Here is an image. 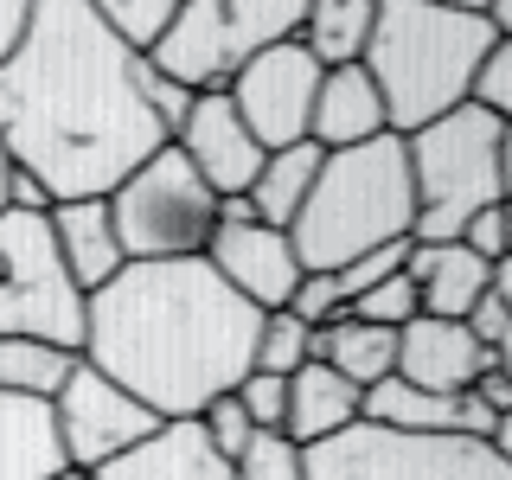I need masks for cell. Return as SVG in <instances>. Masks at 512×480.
Returning a JSON list of instances; mask_svg holds the SVG:
<instances>
[{"label": "cell", "mask_w": 512, "mask_h": 480, "mask_svg": "<svg viewBox=\"0 0 512 480\" xmlns=\"http://www.w3.org/2000/svg\"><path fill=\"white\" fill-rule=\"evenodd\" d=\"M372 26H378V0H314L301 13L295 39L308 45V58L320 71H340V64H365Z\"/></svg>", "instance_id": "cell-23"}, {"label": "cell", "mask_w": 512, "mask_h": 480, "mask_svg": "<svg viewBox=\"0 0 512 480\" xmlns=\"http://www.w3.org/2000/svg\"><path fill=\"white\" fill-rule=\"evenodd\" d=\"M404 263H410V244H384V250H372V256H359V263H346V269H340V295H346V308L365 295V288L404 276Z\"/></svg>", "instance_id": "cell-35"}, {"label": "cell", "mask_w": 512, "mask_h": 480, "mask_svg": "<svg viewBox=\"0 0 512 480\" xmlns=\"http://www.w3.org/2000/svg\"><path fill=\"white\" fill-rule=\"evenodd\" d=\"M410 231H416V186L404 135H378L365 148H340L320 160V180L288 224V244H295L301 276L308 269L340 276L346 263L384 244H410Z\"/></svg>", "instance_id": "cell-4"}, {"label": "cell", "mask_w": 512, "mask_h": 480, "mask_svg": "<svg viewBox=\"0 0 512 480\" xmlns=\"http://www.w3.org/2000/svg\"><path fill=\"white\" fill-rule=\"evenodd\" d=\"M90 480H237V468L205 442L199 416H180V423H160L128 455H116L109 468H96Z\"/></svg>", "instance_id": "cell-16"}, {"label": "cell", "mask_w": 512, "mask_h": 480, "mask_svg": "<svg viewBox=\"0 0 512 480\" xmlns=\"http://www.w3.org/2000/svg\"><path fill=\"white\" fill-rule=\"evenodd\" d=\"M173 13H180V0H103L96 20L109 26V39H116L122 52L154 58V45L173 32Z\"/></svg>", "instance_id": "cell-26"}, {"label": "cell", "mask_w": 512, "mask_h": 480, "mask_svg": "<svg viewBox=\"0 0 512 480\" xmlns=\"http://www.w3.org/2000/svg\"><path fill=\"white\" fill-rule=\"evenodd\" d=\"M487 448H493V455H500L506 468H512V410L500 416V423H493V436H487Z\"/></svg>", "instance_id": "cell-40"}, {"label": "cell", "mask_w": 512, "mask_h": 480, "mask_svg": "<svg viewBox=\"0 0 512 480\" xmlns=\"http://www.w3.org/2000/svg\"><path fill=\"white\" fill-rule=\"evenodd\" d=\"M288 314L308 320V327H333V320L346 314V295H340V276H320V269H308V276L295 282V295H288Z\"/></svg>", "instance_id": "cell-32"}, {"label": "cell", "mask_w": 512, "mask_h": 480, "mask_svg": "<svg viewBox=\"0 0 512 480\" xmlns=\"http://www.w3.org/2000/svg\"><path fill=\"white\" fill-rule=\"evenodd\" d=\"M45 224H52V244L64 256V276L84 288V301L128 269L116 218H109V199H64V205L45 212Z\"/></svg>", "instance_id": "cell-15"}, {"label": "cell", "mask_w": 512, "mask_h": 480, "mask_svg": "<svg viewBox=\"0 0 512 480\" xmlns=\"http://www.w3.org/2000/svg\"><path fill=\"white\" fill-rule=\"evenodd\" d=\"M26 26H32V0H0V64L20 52Z\"/></svg>", "instance_id": "cell-38"}, {"label": "cell", "mask_w": 512, "mask_h": 480, "mask_svg": "<svg viewBox=\"0 0 512 480\" xmlns=\"http://www.w3.org/2000/svg\"><path fill=\"white\" fill-rule=\"evenodd\" d=\"M77 352L64 346H45V340H20V333H0V391L13 397H52L64 391V378H71Z\"/></svg>", "instance_id": "cell-25"}, {"label": "cell", "mask_w": 512, "mask_h": 480, "mask_svg": "<svg viewBox=\"0 0 512 480\" xmlns=\"http://www.w3.org/2000/svg\"><path fill=\"white\" fill-rule=\"evenodd\" d=\"M404 154H410V186H416L410 244H455L474 212L506 199V128L474 103L404 135Z\"/></svg>", "instance_id": "cell-5"}, {"label": "cell", "mask_w": 512, "mask_h": 480, "mask_svg": "<svg viewBox=\"0 0 512 480\" xmlns=\"http://www.w3.org/2000/svg\"><path fill=\"white\" fill-rule=\"evenodd\" d=\"M0 148L52 205L109 199L167 148L141 96V58L109 39L90 0H32L20 52L0 64Z\"/></svg>", "instance_id": "cell-1"}, {"label": "cell", "mask_w": 512, "mask_h": 480, "mask_svg": "<svg viewBox=\"0 0 512 480\" xmlns=\"http://www.w3.org/2000/svg\"><path fill=\"white\" fill-rule=\"evenodd\" d=\"M487 7H429V0H378V26L365 45V71L384 96L391 135L442 122L468 103L480 58L493 52Z\"/></svg>", "instance_id": "cell-3"}, {"label": "cell", "mask_w": 512, "mask_h": 480, "mask_svg": "<svg viewBox=\"0 0 512 480\" xmlns=\"http://www.w3.org/2000/svg\"><path fill=\"white\" fill-rule=\"evenodd\" d=\"M199 429H205V442H212L218 455L231 461V468L256 448V423H250V410L237 404V391H231V397H212V404L199 410Z\"/></svg>", "instance_id": "cell-28"}, {"label": "cell", "mask_w": 512, "mask_h": 480, "mask_svg": "<svg viewBox=\"0 0 512 480\" xmlns=\"http://www.w3.org/2000/svg\"><path fill=\"white\" fill-rule=\"evenodd\" d=\"M487 295H493V301H506V308H512V256H500V263L487 269Z\"/></svg>", "instance_id": "cell-39"}, {"label": "cell", "mask_w": 512, "mask_h": 480, "mask_svg": "<svg viewBox=\"0 0 512 480\" xmlns=\"http://www.w3.org/2000/svg\"><path fill=\"white\" fill-rule=\"evenodd\" d=\"M84 288L64 276L52 224L32 212L0 218V333L84 352Z\"/></svg>", "instance_id": "cell-9"}, {"label": "cell", "mask_w": 512, "mask_h": 480, "mask_svg": "<svg viewBox=\"0 0 512 480\" xmlns=\"http://www.w3.org/2000/svg\"><path fill=\"white\" fill-rule=\"evenodd\" d=\"M468 103L487 109L500 128H512V39H493V52L480 58V71H474Z\"/></svg>", "instance_id": "cell-29"}, {"label": "cell", "mask_w": 512, "mask_h": 480, "mask_svg": "<svg viewBox=\"0 0 512 480\" xmlns=\"http://www.w3.org/2000/svg\"><path fill=\"white\" fill-rule=\"evenodd\" d=\"M404 276L416 282V301L436 320H468V308L487 295V263L461 244H410Z\"/></svg>", "instance_id": "cell-20"}, {"label": "cell", "mask_w": 512, "mask_h": 480, "mask_svg": "<svg viewBox=\"0 0 512 480\" xmlns=\"http://www.w3.org/2000/svg\"><path fill=\"white\" fill-rule=\"evenodd\" d=\"M359 410H365L359 384H346L333 365L308 359L295 378H288V423H282V436L295 442V448H314V442L352 429V423H359Z\"/></svg>", "instance_id": "cell-18"}, {"label": "cell", "mask_w": 512, "mask_h": 480, "mask_svg": "<svg viewBox=\"0 0 512 480\" xmlns=\"http://www.w3.org/2000/svg\"><path fill=\"white\" fill-rule=\"evenodd\" d=\"M320 160H327V148H314V141H295V148L263 154V173H256L250 192H244L256 224H276V231H288L295 212L308 205L314 180H320Z\"/></svg>", "instance_id": "cell-22"}, {"label": "cell", "mask_w": 512, "mask_h": 480, "mask_svg": "<svg viewBox=\"0 0 512 480\" xmlns=\"http://www.w3.org/2000/svg\"><path fill=\"white\" fill-rule=\"evenodd\" d=\"M461 327H468L474 340H480V346L493 352V346L506 340V327H512V308H506V301H493V295H480L474 308H468V320H461Z\"/></svg>", "instance_id": "cell-37"}, {"label": "cell", "mask_w": 512, "mask_h": 480, "mask_svg": "<svg viewBox=\"0 0 512 480\" xmlns=\"http://www.w3.org/2000/svg\"><path fill=\"white\" fill-rule=\"evenodd\" d=\"M487 20H493V32H500V39H512V0H506V7H487Z\"/></svg>", "instance_id": "cell-43"}, {"label": "cell", "mask_w": 512, "mask_h": 480, "mask_svg": "<svg viewBox=\"0 0 512 480\" xmlns=\"http://www.w3.org/2000/svg\"><path fill=\"white\" fill-rule=\"evenodd\" d=\"M109 218H116L128 263H186V256H205L218 231V192L167 141L109 192Z\"/></svg>", "instance_id": "cell-7"}, {"label": "cell", "mask_w": 512, "mask_h": 480, "mask_svg": "<svg viewBox=\"0 0 512 480\" xmlns=\"http://www.w3.org/2000/svg\"><path fill=\"white\" fill-rule=\"evenodd\" d=\"M141 96H148V109H154V122L167 128V141L180 135L186 128V116H192V103H199V96H192L186 84H173V77H160L148 58H141Z\"/></svg>", "instance_id": "cell-33"}, {"label": "cell", "mask_w": 512, "mask_h": 480, "mask_svg": "<svg viewBox=\"0 0 512 480\" xmlns=\"http://www.w3.org/2000/svg\"><path fill=\"white\" fill-rule=\"evenodd\" d=\"M237 404L250 410L256 436H282L288 423V378H269V372H250L244 384H237Z\"/></svg>", "instance_id": "cell-31"}, {"label": "cell", "mask_w": 512, "mask_h": 480, "mask_svg": "<svg viewBox=\"0 0 512 480\" xmlns=\"http://www.w3.org/2000/svg\"><path fill=\"white\" fill-rule=\"evenodd\" d=\"M263 314L218 282L205 256L186 263H128L84 308V352L160 423L199 416L212 397H231L256 365Z\"/></svg>", "instance_id": "cell-2"}, {"label": "cell", "mask_w": 512, "mask_h": 480, "mask_svg": "<svg viewBox=\"0 0 512 480\" xmlns=\"http://www.w3.org/2000/svg\"><path fill=\"white\" fill-rule=\"evenodd\" d=\"M493 372H500V378L512 384V327H506V340H500V346H493Z\"/></svg>", "instance_id": "cell-42"}, {"label": "cell", "mask_w": 512, "mask_h": 480, "mask_svg": "<svg viewBox=\"0 0 512 480\" xmlns=\"http://www.w3.org/2000/svg\"><path fill=\"white\" fill-rule=\"evenodd\" d=\"M461 250H474L480 263H500V256H512V218H506V199L500 205H487V212H474L468 224H461V237H455Z\"/></svg>", "instance_id": "cell-34"}, {"label": "cell", "mask_w": 512, "mask_h": 480, "mask_svg": "<svg viewBox=\"0 0 512 480\" xmlns=\"http://www.w3.org/2000/svg\"><path fill=\"white\" fill-rule=\"evenodd\" d=\"M52 423H58L71 474H96L116 455H128L135 442H148L160 429V416L148 404H135L116 378H103L90 359H77L71 378H64V391L52 397Z\"/></svg>", "instance_id": "cell-10"}, {"label": "cell", "mask_w": 512, "mask_h": 480, "mask_svg": "<svg viewBox=\"0 0 512 480\" xmlns=\"http://www.w3.org/2000/svg\"><path fill=\"white\" fill-rule=\"evenodd\" d=\"M301 480H512V468L474 436H397L352 423L340 436L301 448Z\"/></svg>", "instance_id": "cell-8"}, {"label": "cell", "mask_w": 512, "mask_h": 480, "mask_svg": "<svg viewBox=\"0 0 512 480\" xmlns=\"http://www.w3.org/2000/svg\"><path fill=\"white\" fill-rule=\"evenodd\" d=\"M308 359H314V327H308V320H295L288 308L263 314V327H256V365H250V372L295 378Z\"/></svg>", "instance_id": "cell-27"}, {"label": "cell", "mask_w": 512, "mask_h": 480, "mask_svg": "<svg viewBox=\"0 0 512 480\" xmlns=\"http://www.w3.org/2000/svg\"><path fill=\"white\" fill-rule=\"evenodd\" d=\"M308 0H180L173 32L154 45V71L186 84L192 96L224 90L237 71L269 52V45L295 39Z\"/></svg>", "instance_id": "cell-6"}, {"label": "cell", "mask_w": 512, "mask_h": 480, "mask_svg": "<svg viewBox=\"0 0 512 480\" xmlns=\"http://www.w3.org/2000/svg\"><path fill=\"white\" fill-rule=\"evenodd\" d=\"M205 263L218 269V282L231 288L237 301H250L256 314H276L288 308L301 282V263H295V244L276 224H256V218H237V224H218L212 244H205Z\"/></svg>", "instance_id": "cell-12"}, {"label": "cell", "mask_w": 512, "mask_h": 480, "mask_svg": "<svg viewBox=\"0 0 512 480\" xmlns=\"http://www.w3.org/2000/svg\"><path fill=\"white\" fill-rule=\"evenodd\" d=\"M7 205H13V160L0 148V218H7Z\"/></svg>", "instance_id": "cell-41"}, {"label": "cell", "mask_w": 512, "mask_h": 480, "mask_svg": "<svg viewBox=\"0 0 512 480\" xmlns=\"http://www.w3.org/2000/svg\"><path fill=\"white\" fill-rule=\"evenodd\" d=\"M314 359L333 365L346 384L372 391V384L397 378V333L391 327H372V320H359V314H340L333 327L314 333Z\"/></svg>", "instance_id": "cell-21"}, {"label": "cell", "mask_w": 512, "mask_h": 480, "mask_svg": "<svg viewBox=\"0 0 512 480\" xmlns=\"http://www.w3.org/2000/svg\"><path fill=\"white\" fill-rule=\"evenodd\" d=\"M58 480H90V474H58Z\"/></svg>", "instance_id": "cell-45"}, {"label": "cell", "mask_w": 512, "mask_h": 480, "mask_svg": "<svg viewBox=\"0 0 512 480\" xmlns=\"http://www.w3.org/2000/svg\"><path fill=\"white\" fill-rule=\"evenodd\" d=\"M359 423L397 429V436H442V429H455V397H429L404 378H384V384L365 391Z\"/></svg>", "instance_id": "cell-24"}, {"label": "cell", "mask_w": 512, "mask_h": 480, "mask_svg": "<svg viewBox=\"0 0 512 480\" xmlns=\"http://www.w3.org/2000/svg\"><path fill=\"white\" fill-rule=\"evenodd\" d=\"M487 365H493V352L480 346L461 320L416 314L410 327L397 333V378L416 384V391H429V397H461Z\"/></svg>", "instance_id": "cell-14"}, {"label": "cell", "mask_w": 512, "mask_h": 480, "mask_svg": "<svg viewBox=\"0 0 512 480\" xmlns=\"http://www.w3.org/2000/svg\"><path fill=\"white\" fill-rule=\"evenodd\" d=\"M346 314H359V320H372V327H391V333H404L416 314H423V301H416V282L410 276H391V282H378V288H365L359 301H352Z\"/></svg>", "instance_id": "cell-30"}, {"label": "cell", "mask_w": 512, "mask_h": 480, "mask_svg": "<svg viewBox=\"0 0 512 480\" xmlns=\"http://www.w3.org/2000/svg\"><path fill=\"white\" fill-rule=\"evenodd\" d=\"M314 90H320V64L308 58V45H301V39H282V45H269V52H256L244 71L224 84L231 109L244 116V128L256 135V148H263V154L308 141Z\"/></svg>", "instance_id": "cell-11"}, {"label": "cell", "mask_w": 512, "mask_h": 480, "mask_svg": "<svg viewBox=\"0 0 512 480\" xmlns=\"http://www.w3.org/2000/svg\"><path fill=\"white\" fill-rule=\"evenodd\" d=\"M237 480H301V448L288 436H256V448L237 461Z\"/></svg>", "instance_id": "cell-36"}, {"label": "cell", "mask_w": 512, "mask_h": 480, "mask_svg": "<svg viewBox=\"0 0 512 480\" xmlns=\"http://www.w3.org/2000/svg\"><path fill=\"white\" fill-rule=\"evenodd\" d=\"M71 474L45 397H13L0 391V480H58Z\"/></svg>", "instance_id": "cell-19"}, {"label": "cell", "mask_w": 512, "mask_h": 480, "mask_svg": "<svg viewBox=\"0 0 512 480\" xmlns=\"http://www.w3.org/2000/svg\"><path fill=\"white\" fill-rule=\"evenodd\" d=\"M506 218H512V128H506Z\"/></svg>", "instance_id": "cell-44"}, {"label": "cell", "mask_w": 512, "mask_h": 480, "mask_svg": "<svg viewBox=\"0 0 512 480\" xmlns=\"http://www.w3.org/2000/svg\"><path fill=\"white\" fill-rule=\"evenodd\" d=\"M173 148L192 160V173H199L218 199H244L250 180L263 173V148H256V135L244 128V116L231 109L224 90H205L199 103H192V116H186L180 135H173Z\"/></svg>", "instance_id": "cell-13"}, {"label": "cell", "mask_w": 512, "mask_h": 480, "mask_svg": "<svg viewBox=\"0 0 512 480\" xmlns=\"http://www.w3.org/2000/svg\"><path fill=\"white\" fill-rule=\"evenodd\" d=\"M391 135L384 122V96L372 84L365 64H340V71H320V90H314V116H308V141L327 154L340 148H365V141Z\"/></svg>", "instance_id": "cell-17"}]
</instances>
